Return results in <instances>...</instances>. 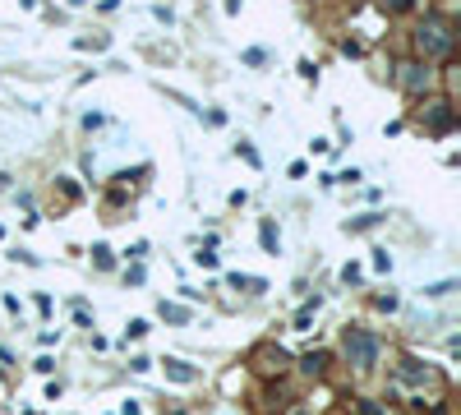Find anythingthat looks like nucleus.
<instances>
[{"label": "nucleus", "mask_w": 461, "mask_h": 415, "mask_svg": "<svg viewBox=\"0 0 461 415\" xmlns=\"http://www.w3.org/2000/svg\"><path fill=\"white\" fill-rule=\"evenodd\" d=\"M341 355H346L356 369H374V364H378V337L369 328H346V337H341Z\"/></svg>", "instance_id": "obj_1"}, {"label": "nucleus", "mask_w": 461, "mask_h": 415, "mask_svg": "<svg viewBox=\"0 0 461 415\" xmlns=\"http://www.w3.org/2000/svg\"><path fill=\"white\" fill-rule=\"evenodd\" d=\"M415 42H420V51H425V56H447V51H452V33H447L438 19H429V24L420 28Z\"/></svg>", "instance_id": "obj_2"}, {"label": "nucleus", "mask_w": 461, "mask_h": 415, "mask_svg": "<svg viewBox=\"0 0 461 415\" xmlns=\"http://www.w3.org/2000/svg\"><path fill=\"white\" fill-rule=\"evenodd\" d=\"M425 83H429V69H425V65H401V88L420 93Z\"/></svg>", "instance_id": "obj_3"}, {"label": "nucleus", "mask_w": 461, "mask_h": 415, "mask_svg": "<svg viewBox=\"0 0 461 415\" xmlns=\"http://www.w3.org/2000/svg\"><path fill=\"white\" fill-rule=\"evenodd\" d=\"M397 379H401V383H429V379H434V374H429V369H425V364H420V360H401Z\"/></svg>", "instance_id": "obj_4"}, {"label": "nucleus", "mask_w": 461, "mask_h": 415, "mask_svg": "<svg viewBox=\"0 0 461 415\" xmlns=\"http://www.w3.org/2000/svg\"><path fill=\"white\" fill-rule=\"evenodd\" d=\"M166 379H175V383H194V379H199V369H194V364H185V360H166Z\"/></svg>", "instance_id": "obj_5"}, {"label": "nucleus", "mask_w": 461, "mask_h": 415, "mask_svg": "<svg viewBox=\"0 0 461 415\" xmlns=\"http://www.w3.org/2000/svg\"><path fill=\"white\" fill-rule=\"evenodd\" d=\"M300 369H305L309 379H323V374H328V355H323V351H314V355H305V360H300Z\"/></svg>", "instance_id": "obj_6"}, {"label": "nucleus", "mask_w": 461, "mask_h": 415, "mask_svg": "<svg viewBox=\"0 0 461 415\" xmlns=\"http://www.w3.org/2000/svg\"><path fill=\"white\" fill-rule=\"evenodd\" d=\"M162 319L166 323H190V309H185V304H166L162 300Z\"/></svg>", "instance_id": "obj_7"}, {"label": "nucleus", "mask_w": 461, "mask_h": 415, "mask_svg": "<svg viewBox=\"0 0 461 415\" xmlns=\"http://www.w3.org/2000/svg\"><path fill=\"white\" fill-rule=\"evenodd\" d=\"M263 250H268V254L281 250V235H277V226H272V222H263Z\"/></svg>", "instance_id": "obj_8"}, {"label": "nucleus", "mask_w": 461, "mask_h": 415, "mask_svg": "<svg viewBox=\"0 0 461 415\" xmlns=\"http://www.w3.org/2000/svg\"><path fill=\"white\" fill-rule=\"evenodd\" d=\"M383 217L378 212H365V217H356V222H346V231H369V226H378Z\"/></svg>", "instance_id": "obj_9"}, {"label": "nucleus", "mask_w": 461, "mask_h": 415, "mask_svg": "<svg viewBox=\"0 0 461 415\" xmlns=\"http://www.w3.org/2000/svg\"><path fill=\"white\" fill-rule=\"evenodd\" d=\"M231 286H235V291H263V282H259V277H240V272L231 277Z\"/></svg>", "instance_id": "obj_10"}, {"label": "nucleus", "mask_w": 461, "mask_h": 415, "mask_svg": "<svg viewBox=\"0 0 461 415\" xmlns=\"http://www.w3.org/2000/svg\"><path fill=\"white\" fill-rule=\"evenodd\" d=\"M452 125V111H447V102H438L434 106V130H447Z\"/></svg>", "instance_id": "obj_11"}, {"label": "nucleus", "mask_w": 461, "mask_h": 415, "mask_svg": "<svg viewBox=\"0 0 461 415\" xmlns=\"http://www.w3.org/2000/svg\"><path fill=\"white\" fill-rule=\"evenodd\" d=\"M125 337H134V342H139V337H148V319H130V328H125Z\"/></svg>", "instance_id": "obj_12"}, {"label": "nucleus", "mask_w": 461, "mask_h": 415, "mask_svg": "<svg viewBox=\"0 0 461 415\" xmlns=\"http://www.w3.org/2000/svg\"><path fill=\"white\" fill-rule=\"evenodd\" d=\"M457 291V282H434V286H425V295H452Z\"/></svg>", "instance_id": "obj_13"}, {"label": "nucleus", "mask_w": 461, "mask_h": 415, "mask_svg": "<svg viewBox=\"0 0 461 415\" xmlns=\"http://www.w3.org/2000/svg\"><path fill=\"white\" fill-rule=\"evenodd\" d=\"M93 263H97V268H111V250H106V245H97V250H93Z\"/></svg>", "instance_id": "obj_14"}, {"label": "nucleus", "mask_w": 461, "mask_h": 415, "mask_svg": "<svg viewBox=\"0 0 461 415\" xmlns=\"http://www.w3.org/2000/svg\"><path fill=\"white\" fill-rule=\"evenodd\" d=\"M356 411H360V415H383V411H378V406H374V401H369V397H360V401H356Z\"/></svg>", "instance_id": "obj_15"}, {"label": "nucleus", "mask_w": 461, "mask_h": 415, "mask_svg": "<svg viewBox=\"0 0 461 415\" xmlns=\"http://www.w3.org/2000/svg\"><path fill=\"white\" fill-rule=\"evenodd\" d=\"M374 268H378V272H388V268H392V254H388V250H378V259H374Z\"/></svg>", "instance_id": "obj_16"}, {"label": "nucleus", "mask_w": 461, "mask_h": 415, "mask_svg": "<svg viewBox=\"0 0 461 415\" xmlns=\"http://www.w3.org/2000/svg\"><path fill=\"white\" fill-rule=\"evenodd\" d=\"M378 5H383V9H392V14H397V9H406L410 0H378Z\"/></svg>", "instance_id": "obj_17"}, {"label": "nucleus", "mask_w": 461, "mask_h": 415, "mask_svg": "<svg viewBox=\"0 0 461 415\" xmlns=\"http://www.w3.org/2000/svg\"><path fill=\"white\" fill-rule=\"evenodd\" d=\"M291 415H314V411H291Z\"/></svg>", "instance_id": "obj_18"}]
</instances>
